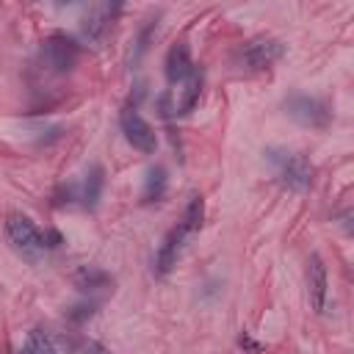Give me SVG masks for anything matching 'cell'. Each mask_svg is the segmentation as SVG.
<instances>
[{"label":"cell","instance_id":"6da1fadb","mask_svg":"<svg viewBox=\"0 0 354 354\" xmlns=\"http://www.w3.org/2000/svg\"><path fill=\"white\" fill-rule=\"evenodd\" d=\"M202 218H205V199H202V196H191V202H188L183 218L166 232V238H163V243H160V249H158V254H155V266H152V268H155L158 277H166V274L177 266V260H180L185 243L202 230Z\"/></svg>","mask_w":354,"mask_h":354},{"label":"cell","instance_id":"7a4b0ae2","mask_svg":"<svg viewBox=\"0 0 354 354\" xmlns=\"http://www.w3.org/2000/svg\"><path fill=\"white\" fill-rule=\"evenodd\" d=\"M266 158L271 160L279 183L290 191H304L313 183V163L307 160L304 152L296 149H285V147H268Z\"/></svg>","mask_w":354,"mask_h":354},{"label":"cell","instance_id":"3957f363","mask_svg":"<svg viewBox=\"0 0 354 354\" xmlns=\"http://www.w3.org/2000/svg\"><path fill=\"white\" fill-rule=\"evenodd\" d=\"M6 238H8L11 249H14L17 254H22L25 260H30V263L41 260L44 252H47L44 232H41L28 216H22V213L8 216V221H6Z\"/></svg>","mask_w":354,"mask_h":354},{"label":"cell","instance_id":"277c9868","mask_svg":"<svg viewBox=\"0 0 354 354\" xmlns=\"http://www.w3.org/2000/svg\"><path fill=\"white\" fill-rule=\"evenodd\" d=\"M285 113L301 124V127H310V130H326L332 124V108L318 100V97H310V94H290L285 102H282Z\"/></svg>","mask_w":354,"mask_h":354},{"label":"cell","instance_id":"5b68a950","mask_svg":"<svg viewBox=\"0 0 354 354\" xmlns=\"http://www.w3.org/2000/svg\"><path fill=\"white\" fill-rule=\"evenodd\" d=\"M119 127H122V133H124V138H127V144H130L133 149H138V152H144V155H152V152L158 149V136H155L152 124H149L133 105H127V108L119 113Z\"/></svg>","mask_w":354,"mask_h":354},{"label":"cell","instance_id":"8992f818","mask_svg":"<svg viewBox=\"0 0 354 354\" xmlns=\"http://www.w3.org/2000/svg\"><path fill=\"white\" fill-rule=\"evenodd\" d=\"M41 58H44V64L53 69V72H69L75 64H77V58H80V47H77V41L75 39H69V36H64V33H55V36H50V39H44V44H41Z\"/></svg>","mask_w":354,"mask_h":354},{"label":"cell","instance_id":"52a82bcc","mask_svg":"<svg viewBox=\"0 0 354 354\" xmlns=\"http://www.w3.org/2000/svg\"><path fill=\"white\" fill-rule=\"evenodd\" d=\"M199 94H202V75H199V72H191L185 80L174 83V88H171L169 94L160 97V108H163L166 113L183 116V113H188V111L199 102Z\"/></svg>","mask_w":354,"mask_h":354},{"label":"cell","instance_id":"ba28073f","mask_svg":"<svg viewBox=\"0 0 354 354\" xmlns=\"http://www.w3.org/2000/svg\"><path fill=\"white\" fill-rule=\"evenodd\" d=\"M241 55L249 64V69H268L274 61H279L285 55V44L279 39L260 36V39L246 41V47L241 50Z\"/></svg>","mask_w":354,"mask_h":354},{"label":"cell","instance_id":"9c48e42d","mask_svg":"<svg viewBox=\"0 0 354 354\" xmlns=\"http://www.w3.org/2000/svg\"><path fill=\"white\" fill-rule=\"evenodd\" d=\"M119 8L122 6H116V3H94L91 8H88V14L83 17V39H88V41H102L108 33H111V28H113V17L119 14Z\"/></svg>","mask_w":354,"mask_h":354},{"label":"cell","instance_id":"30bf717a","mask_svg":"<svg viewBox=\"0 0 354 354\" xmlns=\"http://www.w3.org/2000/svg\"><path fill=\"white\" fill-rule=\"evenodd\" d=\"M307 296L315 313H324L326 307V266L318 254L307 260Z\"/></svg>","mask_w":354,"mask_h":354},{"label":"cell","instance_id":"8fae6325","mask_svg":"<svg viewBox=\"0 0 354 354\" xmlns=\"http://www.w3.org/2000/svg\"><path fill=\"white\" fill-rule=\"evenodd\" d=\"M191 72H194V66H191V50H188V44L185 41L171 44L169 53H166V80L174 86L180 80H185Z\"/></svg>","mask_w":354,"mask_h":354},{"label":"cell","instance_id":"7c38bea8","mask_svg":"<svg viewBox=\"0 0 354 354\" xmlns=\"http://www.w3.org/2000/svg\"><path fill=\"white\" fill-rule=\"evenodd\" d=\"M102 183H105V174H102V166H88L86 171V180H83V191H80V199L86 207H97L100 196H102Z\"/></svg>","mask_w":354,"mask_h":354},{"label":"cell","instance_id":"4fadbf2b","mask_svg":"<svg viewBox=\"0 0 354 354\" xmlns=\"http://www.w3.org/2000/svg\"><path fill=\"white\" fill-rule=\"evenodd\" d=\"M166 185H169V177H166V169L160 166V163H155V166H149V171H147V180H144V202H158V199H163V194H166Z\"/></svg>","mask_w":354,"mask_h":354},{"label":"cell","instance_id":"5bb4252c","mask_svg":"<svg viewBox=\"0 0 354 354\" xmlns=\"http://www.w3.org/2000/svg\"><path fill=\"white\" fill-rule=\"evenodd\" d=\"M75 282H77L83 290H97V288H108V285H111V277H108L105 271H100V268L83 266V268L75 274Z\"/></svg>","mask_w":354,"mask_h":354},{"label":"cell","instance_id":"9a60e30c","mask_svg":"<svg viewBox=\"0 0 354 354\" xmlns=\"http://www.w3.org/2000/svg\"><path fill=\"white\" fill-rule=\"evenodd\" d=\"M22 354H58V348H55V343H53V337H50L47 332L33 329V332L28 335V340H25Z\"/></svg>","mask_w":354,"mask_h":354},{"label":"cell","instance_id":"2e32d148","mask_svg":"<svg viewBox=\"0 0 354 354\" xmlns=\"http://www.w3.org/2000/svg\"><path fill=\"white\" fill-rule=\"evenodd\" d=\"M94 315V304H77L69 310V318L72 321H83V318H91Z\"/></svg>","mask_w":354,"mask_h":354}]
</instances>
